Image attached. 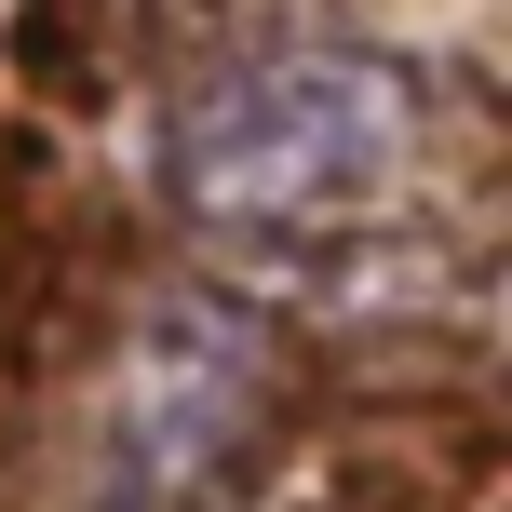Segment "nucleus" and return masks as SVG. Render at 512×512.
<instances>
[{
	"label": "nucleus",
	"mask_w": 512,
	"mask_h": 512,
	"mask_svg": "<svg viewBox=\"0 0 512 512\" xmlns=\"http://www.w3.org/2000/svg\"><path fill=\"white\" fill-rule=\"evenodd\" d=\"M432 162V81L351 27H243L176 68L162 108V189L189 230L243 256H351L405 230Z\"/></svg>",
	"instance_id": "nucleus-1"
},
{
	"label": "nucleus",
	"mask_w": 512,
	"mask_h": 512,
	"mask_svg": "<svg viewBox=\"0 0 512 512\" xmlns=\"http://www.w3.org/2000/svg\"><path fill=\"white\" fill-rule=\"evenodd\" d=\"M270 432V324L216 283H149L68 405L81 512H189Z\"/></svg>",
	"instance_id": "nucleus-2"
}]
</instances>
